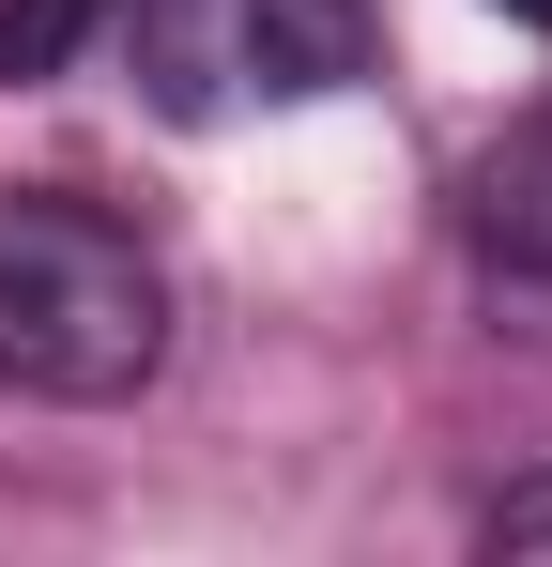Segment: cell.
<instances>
[{
    "label": "cell",
    "mask_w": 552,
    "mask_h": 567,
    "mask_svg": "<svg viewBox=\"0 0 552 567\" xmlns=\"http://www.w3.org/2000/svg\"><path fill=\"white\" fill-rule=\"evenodd\" d=\"M123 62L154 123H262V107L354 93V0H123Z\"/></svg>",
    "instance_id": "2"
},
{
    "label": "cell",
    "mask_w": 552,
    "mask_h": 567,
    "mask_svg": "<svg viewBox=\"0 0 552 567\" xmlns=\"http://www.w3.org/2000/svg\"><path fill=\"white\" fill-rule=\"evenodd\" d=\"M476 553H491V567H552V475H522V491L476 522Z\"/></svg>",
    "instance_id": "5"
},
{
    "label": "cell",
    "mask_w": 552,
    "mask_h": 567,
    "mask_svg": "<svg viewBox=\"0 0 552 567\" xmlns=\"http://www.w3.org/2000/svg\"><path fill=\"white\" fill-rule=\"evenodd\" d=\"M460 230H476V261H491L507 291H552V107H522V123L476 154Z\"/></svg>",
    "instance_id": "3"
},
{
    "label": "cell",
    "mask_w": 552,
    "mask_h": 567,
    "mask_svg": "<svg viewBox=\"0 0 552 567\" xmlns=\"http://www.w3.org/2000/svg\"><path fill=\"white\" fill-rule=\"evenodd\" d=\"M170 369V261L108 215V199L16 185L0 199V383L108 414Z\"/></svg>",
    "instance_id": "1"
},
{
    "label": "cell",
    "mask_w": 552,
    "mask_h": 567,
    "mask_svg": "<svg viewBox=\"0 0 552 567\" xmlns=\"http://www.w3.org/2000/svg\"><path fill=\"white\" fill-rule=\"evenodd\" d=\"M491 16H507V31H552V0H491Z\"/></svg>",
    "instance_id": "6"
},
{
    "label": "cell",
    "mask_w": 552,
    "mask_h": 567,
    "mask_svg": "<svg viewBox=\"0 0 552 567\" xmlns=\"http://www.w3.org/2000/svg\"><path fill=\"white\" fill-rule=\"evenodd\" d=\"M123 0H0V93H47V78H78V47L108 31Z\"/></svg>",
    "instance_id": "4"
}]
</instances>
